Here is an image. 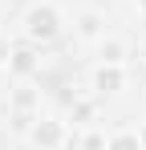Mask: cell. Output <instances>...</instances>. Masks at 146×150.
<instances>
[{
  "label": "cell",
  "instance_id": "obj_2",
  "mask_svg": "<svg viewBox=\"0 0 146 150\" xmlns=\"http://www.w3.org/2000/svg\"><path fill=\"white\" fill-rule=\"evenodd\" d=\"M45 114V105H41V89L33 85V81H12V89H8V126H12V134H28V126L37 122Z\"/></svg>",
  "mask_w": 146,
  "mask_h": 150
},
{
  "label": "cell",
  "instance_id": "obj_8",
  "mask_svg": "<svg viewBox=\"0 0 146 150\" xmlns=\"http://www.w3.org/2000/svg\"><path fill=\"white\" fill-rule=\"evenodd\" d=\"M94 57L106 61V65H126V61L134 57V45H130L122 33H106V37L94 45Z\"/></svg>",
  "mask_w": 146,
  "mask_h": 150
},
{
  "label": "cell",
  "instance_id": "obj_13",
  "mask_svg": "<svg viewBox=\"0 0 146 150\" xmlns=\"http://www.w3.org/2000/svg\"><path fill=\"white\" fill-rule=\"evenodd\" d=\"M134 12H138V16L146 21V0H134Z\"/></svg>",
  "mask_w": 146,
  "mask_h": 150
},
{
  "label": "cell",
  "instance_id": "obj_1",
  "mask_svg": "<svg viewBox=\"0 0 146 150\" xmlns=\"http://www.w3.org/2000/svg\"><path fill=\"white\" fill-rule=\"evenodd\" d=\"M16 25H21V41L49 49V45H57V41L69 33V16H65V8H61L57 0H33L21 12Z\"/></svg>",
  "mask_w": 146,
  "mask_h": 150
},
{
  "label": "cell",
  "instance_id": "obj_10",
  "mask_svg": "<svg viewBox=\"0 0 146 150\" xmlns=\"http://www.w3.org/2000/svg\"><path fill=\"white\" fill-rule=\"evenodd\" d=\"M106 142H110V134L101 126H89V130L77 134V150H106Z\"/></svg>",
  "mask_w": 146,
  "mask_h": 150
},
{
  "label": "cell",
  "instance_id": "obj_12",
  "mask_svg": "<svg viewBox=\"0 0 146 150\" xmlns=\"http://www.w3.org/2000/svg\"><path fill=\"white\" fill-rule=\"evenodd\" d=\"M134 130H138V142H142V150H146V122H138Z\"/></svg>",
  "mask_w": 146,
  "mask_h": 150
},
{
  "label": "cell",
  "instance_id": "obj_4",
  "mask_svg": "<svg viewBox=\"0 0 146 150\" xmlns=\"http://www.w3.org/2000/svg\"><path fill=\"white\" fill-rule=\"evenodd\" d=\"M69 28H73V41H81V45L94 49L97 41L110 33V16H106V8H97V4H81V8L73 12Z\"/></svg>",
  "mask_w": 146,
  "mask_h": 150
},
{
  "label": "cell",
  "instance_id": "obj_7",
  "mask_svg": "<svg viewBox=\"0 0 146 150\" xmlns=\"http://www.w3.org/2000/svg\"><path fill=\"white\" fill-rule=\"evenodd\" d=\"M65 122L73 130H89V126H101V98L97 93H77L69 101V114H65Z\"/></svg>",
  "mask_w": 146,
  "mask_h": 150
},
{
  "label": "cell",
  "instance_id": "obj_11",
  "mask_svg": "<svg viewBox=\"0 0 146 150\" xmlns=\"http://www.w3.org/2000/svg\"><path fill=\"white\" fill-rule=\"evenodd\" d=\"M12 45H16V41H12L8 33H0V73H8V57H12Z\"/></svg>",
  "mask_w": 146,
  "mask_h": 150
},
{
  "label": "cell",
  "instance_id": "obj_14",
  "mask_svg": "<svg viewBox=\"0 0 146 150\" xmlns=\"http://www.w3.org/2000/svg\"><path fill=\"white\" fill-rule=\"evenodd\" d=\"M138 61L146 65V37H142V45H138Z\"/></svg>",
  "mask_w": 146,
  "mask_h": 150
},
{
  "label": "cell",
  "instance_id": "obj_5",
  "mask_svg": "<svg viewBox=\"0 0 146 150\" xmlns=\"http://www.w3.org/2000/svg\"><path fill=\"white\" fill-rule=\"evenodd\" d=\"M130 85V69L126 65H106V61H97L94 69H89V93H97V98H118L122 89Z\"/></svg>",
  "mask_w": 146,
  "mask_h": 150
},
{
  "label": "cell",
  "instance_id": "obj_6",
  "mask_svg": "<svg viewBox=\"0 0 146 150\" xmlns=\"http://www.w3.org/2000/svg\"><path fill=\"white\" fill-rule=\"evenodd\" d=\"M41 45H28V41H16L12 45V57H8V77L12 81H33L41 73Z\"/></svg>",
  "mask_w": 146,
  "mask_h": 150
},
{
  "label": "cell",
  "instance_id": "obj_9",
  "mask_svg": "<svg viewBox=\"0 0 146 150\" xmlns=\"http://www.w3.org/2000/svg\"><path fill=\"white\" fill-rule=\"evenodd\" d=\"M106 150H142V142H138V130H134V126L114 130V134H110V142H106Z\"/></svg>",
  "mask_w": 146,
  "mask_h": 150
},
{
  "label": "cell",
  "instance_id": "obj_3",
  "mask_svg": "<svg viewBox=\"0 0 146 150\" xmlns=\"http://www.w3.org/2000/svg\"><path fill=\"white\" fill-rule=\"evenodd\" d=\"M24 142H28V150H65L73 142V126L61 114H41L37 122L28 126Z\"/></svg>",
  "mask_w": 146,
  "mask_h": 150
}]
</instances>
